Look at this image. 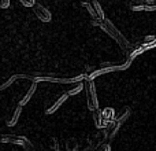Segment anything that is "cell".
<instances>
[{
  "instance_id": "6da1fadb",
  "label": "cell",
  "mask_w": 156,
  "mask_h": 151,
  "mask_svg": "<svg viewBox=\"0 0 156 151\" xmlns=\"http://www.w3.org/2000/svg\"><path fill=\"white\" fill-rule=\"evenodd\" d=\"M97 26L100 28V29H103L105 33H107L108 36H110L112 40H115L116 43H118V46L121 47V50L125 52V54L127 55V52L130 51V48H132V44L129 43V40H127L126 37H125L123 35H122L121 32L118 30V28L115 26V25L112 24V22L110 21V19H103V21L99 22V25Z\"/></svg>"
},
{
  "instance_id": "3957f363",
  "label": "cell",
  "mask_w": 156,
  "mask_h": 151,
  "mask_svg": "<svg viewBox=\"0 0 156 151\" xmlns=\"http://www.w3.org/2000/svg\"><path fill=\"white\" fill-rule=\"evenodd\" d=\"M85 98H86V105H88V109L92 111L97 110L99 109V99H97V92H96V84H94L93 80L90 78H86L85 83Z\"/></svg>"
},
{
  "instance_id": "7402d4cb",
  "label": "cell",
  "mask_w": 156,
  "mask_h": 151,
  "mask_svg": "<svg viewBox=\"0 0 156 151\" xmlns=\"http://www.w3.org/2000/svg\"><path fill=\"white\" fill-rule=\"evenodd\" d=\"M21 4H23L25 7H34L36 0H19Z\"/></svg>"
},
{
  "instance_id": "e0dca14e",
  "label": "cell",
  "mask_w": 156,
  "mask_h": 151,
  "mask_svg": "<svg viewBox=\"0 0 156 151\" xmlns=\"http://www.w3.org/2000/svg\"><path fill=\"white\" fill-rule=\"evenodd\" d=\"M81 4H82V7L88 11V14L90 15L92 21H100V19L97 18V14L94 13V10H93V7H92V4H90V2H89V0H83Z\"/></svg>"
},
{
  "instance_id": "5bb4252c",
  "label": "cell",
  "mask_w": 156,
  "mask_h": 151,
  "mask_svg": "<svg viewBox=\"0 0 156 151\" xmlns=\"http://www.w3.org/2000/svg\"><path fill=\"white\" fill-rule=\"evenodd\" d=\"M103 117H104V120L107 121V124L110 125L112 121H115V110H114L112 107H105L103 109Z\"/></svg>"
},
{
  "instance_id": "7a4b0ae2",
  "label": "cell",
  "mask_w": 156,
  "mask_h": 151,
  "mask_svg": "<svg viewBox=\"0 0 156 151\" xmlns=\"http://www.w3.org/2000/svg\"><path fill=\"white\" fill-rule=\"evenodd\" d=\"M33 83H40V81H48V83H58V84H78L82 83V80L88 78V74H78L76 77H55V76H38V77H29Z\"/></svg>"
},
{
  "instance_id": "5b68a950",
  "label": "cell",
  "mask_w": 156,
  "mask_h": 151,
  "mask_svg": "<svg viewBox=\"0 0 156 151\" xmlns=\"http://www.w3.org/2000/svg\"><path fill=\"white\" fill-rule=\"evenodd\" d=\"M0 142L3 143H11V144H16V146H22L26 151H34V147L30 143V140H27L25 136H19V135H4L0 136Z\"/></svg>"
},
{
  "instance_id": "52a82bcc",
  "label": "cell",
  "mask_w": 156,
  "mask_h": 151,
  "mask_svg": "<svg viewBox=\"0 0 156 151\" xmlns=\"http://www.w3.org/2000/svg\"><path fill=\"white\" fill-rule=\"evenodd\" d=\"M33 13L36 14V17H37L41 22H51V19H52V14L49 13L48 8H45L41 3H36L34 7H33Z\"/></svg>"
},
{
  "instance_id": "ffe728a7",
  "label": "cell",
  "mask_w": 156,
  "mask_h": 151,
  "mask_svg": "<svg viewBox=\"0 0 156 151\" xmlns=\"http://www.w3.org/2000/svg\"><path fill=\"white\" fill-rule=\"evenodd\" d=\"M85 88V85H83V83H78L76 87H74L73 89H69L67 92H66V94L69 95V96H74V95H77V94H80L81 91H82V89Z\"/></svg>"
},
{
  "instance_id": "7c38bea8",
  "label": "cell",
  "mask_w": 156,
  "mask_h": 151,
  "mask_svg": "<svg viewBox=\"0 0 156 151\" xmlns=\"http://www.w3.org/2000/svg\"><path fill=\"white\" fill-rule=\"evenodd\" d=\"M145 51V50L143 48V46H141V43H138V44H134V46H132V48H130V51L127 52V55L126 57L129 58V59H134V58H137L138 55H141L143 52Z\"/></svg>"
},
{
  "instance_id": "30bf717a",
  "label": "cell",
  "mask_w": 156,
  "mask_h": 151,
  "mask_svg": "<svg viewBox=\"0 0 156 151\" xmlns=\"http://www.w3.org/2000/svg\"><path fill=\"white\" fill-rule=\"evenodd\" d=\"M36 89H37V83H32V84H30V88L27 89L26 94H25L23 96H22V99L19 100L18 105H19V106H22V107H23L25 105H27V103L30 102V99H32V96L34 95Z\"/></svg>"
},
{
  "instance_id": "9c48e42d",
  "label": "cell",
  "mask_w": 156,
  "mask_h": 151,
  "mask_svg": "<svg viewBox=\"0 0 156 151\" xmlns=\"http://www.w3.org/2000/svg\"><path fill=\"white\" fill-rule=\"evenodd\" d=\"M121 125H122V122L116 121V120L111 122V124L105 128V139H107V140H112L114 136H115L116 132H118V129L121 128Z\"/></svg>"
},
{
  "instance_id": "2e32d148",
  "label": "cell",
  "mask_w": 156,
  "mask_h": 151,
  "mask_svg": "<svg viewBox=\"0 0 156 151\" xmlns=\"http://www.w3.org/2000/svg\"><path fill=\"white\" fill-rule=\"evenodd\" d=\"M18 78H29V76H27V74H14V76H11V77L8 78L5 83L0 84V91H4L5 88H8V87H10L15 80H18Z\"/></svg>"
},
{
  "instance_id": "ac0fdd59",
  "label": "cell",
  "mask_w": 156,
  "mask_h": 151,
  "mask_svg": "<svg viewBox=\"0 0 156 151\" xmlns=\"http://www.w3.org/2000/svg\"><path fill=\"white\" fill-rule=\"evenodd\" d=\"M89 2H90L92 7H93V10H94V13L97 14V18H99L100 21L105 19V17H104V11H103V8H101V6H100V3L97 2V0H89Z\"/></svg>"
},
{
  "instance_id": "ba28073f",
  "label": "cell",
  "mask_w": 156,
  "mask_h": 151,
  "mask_svg": "<svg viewBox=\"0 0 156 151\" xmlns=\"http://www.w3.org/2000/svg\"><path fill=\"white\" fill-rule=\"evenodd\" d=\"M93 122H94V125H96V128H99V129H105V128L108 127L107 121H105L104 117H103V111L100 110V109L93 111Z\"/></svg>"
},
{
  "instance_id": "8992f818",
  "label": "cell",
  "mask_w": 156,
  "mask_h": 151,
  "mask_svg": "<svg viewBox=\"0 0 156 151\" xmlns=\"http://www.w3.org/2000/svg\"><path fill=\"white\" fill-rule=\"evenodd\" d=\"M129 7L133 11H156V0H132Z\"/></svg>"
},
{
  "instance_id": "603a6c76",
  "label": "cell",
  "mask_w": 156,
  "mask_h": 151,
  "mask_svg": "<svg viewBox=\"0 0 156 151\" xmlns=\"http://www.w3.org/2000/svg\"><path fill=\"white\" fill-rule=\"evenodd\" d=\"M10 7V0H0V8Z\"/></svg>"
},
{
  "instance_id": "d6986e66",
  "label": "cell",
  "mask_w": 156,
  "mask_h": 151,
  "mask_svg": "<svg viewBox=\"0 0 156 151\" xmlns=\"http://www.w3.org/2000/svg\"><path fill=\"white\" fill-rule=\"evenodd\" d=\"M130 111H132V110H130V107H127V106H126V107H122L121 111L118 113V116L115 117V120H116V121H119V122L126 121V118L130 116Z\"/></svg>"
},
{
  "instance_id": "44dd1931",
  "label": "cell",
  "mask_w": 156,
  "mask_h": 151,
  "mask_svg": "<svg viewBox=\"0 0 156 151\" xmlns=\"http://www.w3.org/2000/svg\"><path fill=\"white\" fill-rule=\"evenodd\" d=\"M94 151H111V146L108 143H101V144H99V147Z\"/></svg>"
},
{
  "instance_id": "9a60e30c",
  "label": "cell",
  "mask_w": 156,
  "mask_h": 151,
  "mask_svg": "<svg viewBox=\"0 0 156 151\" xmlns=\"http://www.w3.org/2000/svg\"><path fill=\"white\" fill-rule=\"evenodd\" d=\"M141 46L145 50H151V48H155L156 47V36H147L143 41H141Z\"/></svg>"
},
{
  "instance_id": "8fae6325",
  "label": "cell",
  "mask_w": 156,
  "mask_h": 151,
  "mask_svg": "<svg viewBox=\"0 0 156 151\" xmlns=\"http://www.w3.org/2000/svg\"><path fill=\"white\" fill-rule=\"evenodd\" d=\"M67 98H69L67 94H63L62 96H59V98H58V99L55 100V102L52 103V105L45 110V114H52V113H55V111H56L58 109H59L60 106H62L63 103L66 102V100H67Z\"/></svg>"
},
{
  "instance_id": "4fadbf2b",
  "label": "cell",
  "mask_w": 156,
  "mask_h": 151,
  "mask_svg": "<svg viewBox=\"0 0 156 151\" xmlns=\"http://www.w3.org/2000/svg\"><path fill=\"white\" fill-rule=\"evenodd\" d=\"M21 113H22V106L18 105L15 107V110H14V113L11 114V117L7 120V127H15L16 122H18V120H19Z\"/></svg>"
},
{
  "instance_id": "277c9868",
  "label": "cell",
  "mask_w": 156,
  "mask_h": 151,
  "mask_svg": "<svg viewBox=\"0 0 156 151\" xmlns=\"http://www.w3.org/2000/svg\"><path fill=\"white\" fill-rule=\"evenodd\" d=\"M132 62L133 61L132 59H129V58H126V59L123 61L122 63H114V65H111V66H105V68H99V69H96V70L93 72V73H90L88 76L90 80H94L96 77H99V76H101V74H105V73H111V72H121V70H126V69H129L130 68V65H132Z\"/></svg>"
}]
</instances>
